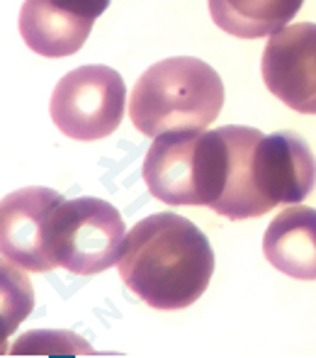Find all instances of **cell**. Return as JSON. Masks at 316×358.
I'll return each mask as SVG.
<instances>
[{
	"instance_id": "obj_8",
	"label": "cell",
	"mask_w": 316,
	"mask_h": 358,
	"mask_svg": "<svg viewBox=\"0 0 316 358\" xmlns=\"http://www.w3.org/2000/svg\"><path fill=\"white\" fill-rule=\"evenodd\" d=\"M107 5L110 0H24L20 34L39 57H71L85 44L95 20Z\"/></svg>"
},
{
	"instance_id": "obj_6",
	"label": "cell",
	"mask_w": 316,
	"mask_h": 358,
	"mask_svg": "<svg viewBox=\"0 0 316 358\" xmlns=\"http://www.w3.org/2000/svg\"><path fill=\"white\" fill-rule=\"evenodd\" d=\"M124 100L127 88L122 76L103 64H85L57 83L49 113L59 132L68 139L95 142L110 137L119 127Z\"/></svg>"
},
{
	"instance_id": "obj_2",
	"label": "cell",
	"mask_w": 316,
	"mask_h": 358,
	"mask_svg": "<svg viewBox=\"0 0 316 358\" xmlns=\"http://www.w3.org/2000/svg\"><path fill=\"white\" fill-rule=\"evenodd\" d=\"M222 105V76L202 59L173 57L153 64L134 83L129 117L146 137L200 132L219 117Z\"/></svg>"
},
{
	"instance_id": "obj_11",
	"label": "cell",
	"mask_w": 316,
	"mask_h": 358,
	"mask_svg": "<svg viewBox=\"0 0 316 358\" xmlns=\"http://www.w3.org/2000/svg\"><path fill=\"white\" fill-rule=\"evenodd\" d=\"M304 0H209L214 24L239 39H260L287 27Z\"/></svg>"
},
{
	"instance_id": "obj_3",
	"label": "cell",
	"mask_w": 316,
	"mask_h": 358,
	"mask_svg": "<svg viewBox=\"0 0 316 358\" xmlns=\"http://www.w3.org/2000/svg\"><path fill=\"white\" fill-rule=\"evenodd\" d=\"M316 188V156L294 132L265 137L250 129L232 171V198L239 220L263 217L278 205L302 203Z\"/></svg>"
},
{
	"instance_id": "obj_7",
	"label": "cell",
	"mask_w": 316,
	"mask_h": 358,
	"mask_svg": "<svg viewBox=\"0 0 316 358\" xmlns=\"http://www.w3.org/2000/svg\"><path fill=\"white\" fill-rule=\"evenodd\" d=\"M260 71L265 88L287 108L316 115V24L297 22L270 34Z\"/></svg>"
},
{
	"instance_id": "obj_10",
	"label": "cell",
	"mask_w": 316,
	"mask_h": 358,
	"mask_svg": "<svg viewBox=\"0 0 316 358\" xmlns=\"http://www.w3.org/2000/svg\"><path fill=\"white\" fill-rule=\"evenodd\" d=\"M263 254L273 268L297 280H316V210H283L263 236Z\"/></svg>"
},
{
	"instance_id": "obj_5",
	"label": "cell",
	"mask_w": 316,
	"mask_h": 358,
	"mask_svg": "<svg viewBox=\"0 0 316 358\" xmlns=\"http://www.w3.org/2000/svg\"><path fill=\"white\" fill-rule=\"evenodd\" d=\"M122 215L100 198L59 200L44 229V246L54 268L95 275L112 268L124 246Z\"/></svg>"
},
{
	"instance_id": "obj_4",
	"label": "cell",
	"mask_w": 316,
	"mask_h": 358,
	"mask_svg": "<svg viewBox=\"0 0 316 358\" xmlns=\"http://www.w3.org/2000/svg\"><path fill=\"white\" fill-rule=\"evenodd\" d=\"M227 139L212 132H165L153 139L144 159V180L165 205L214 208L227 188Z\"/></svg>"
},
{
	"instance_id": "obj_1",
	"label": "cell",
	"mask_w": 316,
	"mask_h": 358,
	"mask_svg": "<svg viewBox=\"0 0 316 358\" xmlns=\"http://www.w3.org/2000/svg\"><path fill=\"white\" fill-rule=\"evenodd\" d=\"M124 285L153 310H185L202 297L214 273V251L183 215L144 217L124 236L117 261Z\"/></svg>"
},
{
	"instance_id": "obj_9",
	"label": "cell",
	"mask_w": 316,
	"mask_h": 358,
	"mask_svg": "<svg viewBox=\"0 0 316 358\" xmlns=\"http://www.w3.org/2000/svg\"><path fill=\"white\" fill-rule=\"evenodd\" d=\"M59 200L63 195L52 188H22L5 195L0 213V249L5 261L37 273L54 271L44 246V229Z\"/></svg>"
}]
</instances>
